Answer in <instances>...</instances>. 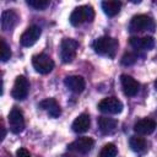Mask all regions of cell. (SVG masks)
Masks as SVG:
<instances>
[{
	"label": "cell",
	"instance_id": "1",
	"mask_svg": "<svg viewBox=\"0 0 157 157\" xmlns=\"http://www.w3.org/2000/svg\"><path fill=\"white\" fill-rule=\"evenodd\" d=\"M118 40L115 38H112V37H108V36H103V37H99L98 39L94 40L93 43V49L97 54H101V55H105L108 58H114L115 56V53L118 50Z\"/></svg>",
	"mask_w": 157,
	"mask_h": 157
},
{
	"label": "cell",
	"instance_id": "2",
	"mask_svg": "<svg viewBox=\"0 0 157 157\" xmlns=\"http://www.w3.org/2000/svg\"><path fill=\"white\" fill-rule=\"evenodd\" d=\"M94 18V10L90 5L76 7L70 15V23L72 26H80L83 22H91Z\"/></svg>",
	"mask_w": 157,
	"mask_h": 157
},
{
	"label": "cell",
	"instance_id": "3",
	"mask_svg": "<svg viewBox=\"0 0 157 157\" xmlns=\"http://www.w3.org/2000/svg\"><path fill=\"white\" fill-rule=\"evenodd\" d=\"M78 49V43L72 38H64L60 43V59L63 63H71Z\"/></svg>",
	"mask_w": 157,
	"mask_h": 157
},
{
	"label": "cell",
	"instance_id": "4",
	"mask_svg": "<svg viewBox=\"0 0 157 157\" xmlns=\"http://www.w3.org/2000/svg\"><path fill=\"white\" fill-rule=\"evenodd\" d=\"M131 32H145L155 29V21L147 15H136L130 21Z\"/></svg>",
	"mask_w": 157,
	"mask_h": 157
},
{
	"label": "cell",
	"instance_id": "5",
	"mask_svg": "<svg viewBox=\"0 0 157 157\" xmlns=\"http://www.w3.org/2000/svg\"><path fill=\"white\" fill-rule=\"evenodd\" d=\"M32 65L34 67V70L39 74H49L53 67H54V61L50 59V56H48L47 54H37L32 58Z\"/></svg>",
	"mask_w": 157,
	"mask_h": 157
},
{
	"label": "cell",
	"instance_id": "6",
	"mask_svg": "<svg viewBox=\"0 0 157 157\" xmlns=\"http://www.w3.org/2000/svg\"><path fill=\"white\" fill-rule=\"evenodd\" d=\"M98 109L107 114H119L123 110V103L115 97H108L98 103Z\"/></svg>",
	"mask_w": 157,
	"mask_h": 157
},
{
	"label": "cell",
	"instance_id": "7",
	"mask_svg": "<svg viewBox=\"0 0 157 157\" xmlns=\"http://www.w3.org/2000/svg\"><path fill=\"white\" fill-rule=\"evenodd\" d=\"M28 90H29V82L25 76L21 75V76L16 77L13 87H12V91H11V94H12V97L15 99L22 101V99H25L27 97Z\"/></svg>",
	"mask_w": 157,
	"mask_h": 157
},
{
	"label": "cell",
	"instance_id": "8",
	"mask_svg": "<svg viewBox=\"0 0 157 157\" xmlns=\"http://www.w3.org/2000/svg\"><path fill=\"white\" fill-rule=\"evenodd\" d=\"M9 125L10 130L13 134H20L25 129V119L23 114L18 108H13L9 114Z\"/></svg>",
	"mask_w": 157,
	"mask_h": 157
},
{
	"label": "cell",
	"instance_id": "9",
	"mask_svg": "<svg viewBox=\"0 0 157 157\" xmlns=\"http://www.w3.org/2000/svg\"><path fill=\"white\" fill-rule=\"evenodd\" d=\"M94 145V141L91 139V137H87V136H82V137H78L76 139L74 142H71L67 147L70 151H74V152H77V153H88L92 147Z\"/></svg>",
	"mask_w": 157,
	"mask_h": 157
},
{
	"label": "cell",
	"instance_id": "10",
	"mask_svg": "<svg viewBox=\"0 0 157 157\" xmlns=\"http://www.w3.org/2000/svg\"><path fill=\"white\" fill-rule=\"evenodd\" d=\"M40 33H42V29L40 27L38 26H31L28 27L21 36L20 38V42L23 47H32L40 37Z\"/></svg>",
	"mask_w": 157,
	"mask_h": 157
},
{
	"label": "cell",
	"instance_id": "11",
	"mask_svg": "<svg viewBox=\"0 0 157 157\" xmlns=\"http://www.w3.org/2000/svg\"><path fill=\"white\" fill-rule=\"evenodd\" d=\"M120 82H121L124 93L126 96H129V97L135 96L140 90V83L130 75H126V74L121 75L120 76Z\"/></svg>",
	"mask_w": 157,
	"mask_h": 157
},
{
	"label": "cell",
	"instance_id": "12",
	"mask_svg": "<svg viewBox=\"0 0 157 157\" xmlns=\"http://www.w3.org/2000/svg\"><path fill=\"white\" fill-rule=\"evenodd\" d=\"M18 22V16L13 10H5L1 12L0 25L2 31H11Z\"/></svg>",
	"mask_w": 157,
	"mask_h": 157
},
{
	"label": "cell",
	"instance_id": "13",
	"mask_svg": "<svg viewBox=\"0 0 157 157\" xmlns=\"http://www.w3.org/2000/svg\"><path fill=\"white\" fill-rule=\"evenodd\" d=\"M64 83L74 93H81L85 90V87H86V82H85L83 77L78 76V75H72V76L65 77Z\"/></svg>",
	"mask_w": 157,
	"mask_h": 157
},
{
	"label": "cell",
	"instance_id": "14",
	"mask_svg": "<svg viewBox=\"0 0 157 157\" xmlns=\"http://www.w3.org/2000/svg\"><path fill=\"white\" fill-rule=\"evenodd\" d=\"M39 108L45 110L52 118H58L61 114V109L55 98H45L39 103Z\"/></svg>",
	"mask_w": 157,
	"mask_h": 157
},
{
	"label": "cell",
	"instance_id": "15",
	"mask_svg": "<svg viewBox=\"0 0 157 157\" xmlns=\"http://www.w3.org/2000/svg\"><path fill=\"white\" fill-rule=\"evenodd\" d=\"M155 129H156V121L152 119H148V118L141 119V120L136 121L134 125V130L139 135H150L155 131Z\"/></svg>",
	"mask_w": 157,
	"mask_h": 157
},
{
	"label": "cell",
	"instance_id": "16",
	"mask_svg": "<svg viewBox=\"0 0 157 157\" xmlns=\"http://www.w3.org/2000/svg\"><path fill=\"white\" fill-rule=\"evenodd\" d=\"M90 125H91V119H90V115L88 114H80L72 123V130L77 134H81V132H86L88 129H90Z\"/></svg>",
	"mask_w": 157,
	"mask_h": 157
},
{
	"label": "cell",
	"instance_id": "17",
	"mask_svg": "<svg viewBox=\"0 0 157 157\" xmlns=\"http://www.w3.org/2000/svg\"><path fill=\"white\" fill-rule=\"evenodd\" d=\"M130 45L135 49H151L155 45V40L152 37H131L129 40Z\"/></svg>",
	"mask_w": 157,
	"mask_h": 157
},
{
	"label": "cell",
	"instance_id": "18",
	"mask_svg": "<svg viewBox=\"0 0 157 157\" xmlns=\"http://www.w3.org/2000/svg\"><path fill=\"white\" fill-rule=\"evenodd\" d=\"M98 128L102 134L109 135L113 134L117 129V120L113 118H107V117H101L98 119Z\"/></svg>",
	"mask_w": 157,
	"mask_h": 157
},
{
	"label": "cell",
	"instance_id": "19",
	"mask_svg": "<svg viewBox=\"0 0 157 157\" xmlns=\"http://www.w3.org/2000/svg\"><path fill=\"white\" fill-rule=\"evenodd\" d=\"M120 7H121V2L117 1V0H105L102 2V9H103L104 13L110 17L118 15L120 11Z\"/></svg>",
	"mask_w": 157,
	"mask_h": 157
},
{
	"label": "cell",
	"instance_id": "20",
	"mask_svg": "<svg viewBox=\"0 0 157 157\" xmlns=\"http://www.w3.org/2000/svg\"><path fill=\"white\" fill-rule=\"evenodd\" d=\"M129 145L131 147V150L134 152H137V153H142L147 150V142L144 137L141 136H131L130 140H129Z\"/></svg>",
	"mask_w": 157,
	"mask_h": 157
},
{
	"label": "cell",
	"instance_id": "21",
	"mask_svg": "<svg viewBox=\"0 0 157 157\" xmlns=\"http://www.w3.org/2000/svg\"><path fill=\"white\" fill-rule=\"evenodd\" d=\"M117 153H118L117 146L114 144H107V145H104L102 147L99 156L101 157H115Z\"/></svg>",
	"mask_w": 157,
	"mask_h": 157
},
{
	"label": "cell",
	"instance_id": "22",
	"mask_svg": "<svg viewBox=\"0 0 157 157\" xmlns=\"http://www.w3.org/2000/svg\"><path fill=\"white\" fill-rule=\"evenodd\" d=\"M27 5H29L36 10H44L49 6V1L48 0H27Z\"/></svg>",
	"mask_w": 157,
	"mask_h": 157
},
{
	"label": "cell",
	"instance_id": "23",
	"mask_svg": "<svg viewBox=\"0 0 157 157\" xmlns=\"http://www.w3.org/2000/svg\"><path fill=\"white\" fill-rule=\"evenodd\" d=\"M11 56V50L10 47L6 44V42L4 39H1V61H7Z\"/></svg>",
	"mask_w": 157,
	"mask_h": 157
},
{
	"label": "cell",
	"instance_id": "24",
	"mask_svg": "<svg viewBox=\"0 0 157 157\" xmlns=\"http://www.w3.org/2000/svg\"><path fill=\"white\" fill-rule=\"evenodd\" d=\"M136 59H137L136 54H134V53H125L123 55V58H121V64L123 65H132L136 61Z\"/></svg>",
	"mask_w": 157,
	"mask_h": 157
},
{
	"label": "cell",
	"instance_id": "25",
	"mask_svg": "<svg viewBox=\"0 0 157 157\" xmlns=\"http://www.w3.org/2000/svg\"><path fill=\"white\" fill-rule=\"evenodd\" d=\"M16 157H31V153L25 147H20L16 151Z\"/></svg>",
	"mask_w": 157,
	"mask_h": 157
},
{
	"label": "cell",
	"instance_id": "26",
	"mask_svg": "<svg viewBox=\"0 0 157 157\" xmlns=\"http://www.w3.org/2000/svg\"><path fill=\"white\" fill-rule=\"evenodd\" d=\"M155 88H156V91H157V80L155 81Z\"/></svg>",
	"mask_w": 157,
	"mask_h": 157
}]
</instances>
